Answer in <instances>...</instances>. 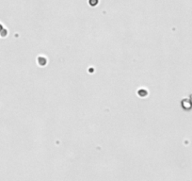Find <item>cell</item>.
I'll return each instance as SVG.
<instances>
[{
  "instance_id": "cell-1",
  "label": "cell",
  "mask_w": 192,
  "mask_h": 181,
  "mask_svg": "<svg viewBox=\"0 0 192 181\" xmlns=\"http://www.w3.org/2000/svg\"><path fill=\"white\" fill-rule=\"evenodd\" d=\"M90 3L92 5V6H94L95 4H97V0H90Z\"/></svg>"
}]
</instances>
